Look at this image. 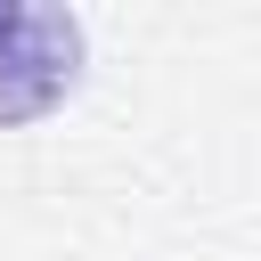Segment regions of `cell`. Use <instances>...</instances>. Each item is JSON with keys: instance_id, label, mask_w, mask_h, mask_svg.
Returning a JSON list of instances; mask_svg holds the SVG:
<instances>
[{"instance_id": "6da1fadb", "label": "cell", "mask_w": 261, "mask_h": 261, "mask_svg": "<svg viewBox=\"0 0 261 261\" xmlns=\"http://www.w3.org/2000/svg\"><path fill=\"white\" fill-rule=\"evenodd\" d=\"M82 73V24L65 8H24L16 33L0 41V130L41 122Z\"/></svg>"}, {"instance_id": "7a4b0ae2", "label": "cell", "mask_w": 261, "mask_h": 261, "mask_svg": "<svg viewBox=\"0 0 261 261\" xmlns=\"http://www.w3.org/2000/svg\"><path fill=\"white\" fill-rule=\"evenodd\" d=\"M16 16H24V8H16V0H0V41L16 33Z\"/></svg>"}]
</instances>
